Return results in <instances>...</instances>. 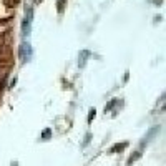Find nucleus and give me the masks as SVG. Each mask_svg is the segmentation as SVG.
Masks as SVG:
<instances>
[{
	"label": "nucleus",
	"mask_w": 166,
	"mask_h": 166,
	"mask_svg": "<svg viewBox=\"0 0 166 166\" xmlns=\"http://www.w3.org/2000/svg\"><path fill=\"white\" fill-rule=\"evenodd\" d=\"M88 55H90L88 50H85V52L80 53V60H78V66H80V68H81V66H85V62H86V58H88Z\"/></svg>",
	"instance_id": "2"
},
{
	"label": "nucleus",
	"mask_w": 166,
	"mask_h": 166,
	"mask_svg": "<svg viewBox=\"0 0 166 166\" xmlns=\"http://www.w3.org/2000/svg\"><path fill=\"white\" fill-rule=\"evenodd\" d=\"M22 33H23V37L28 35V13H27V17L23 18V23H22Z\"/></svg>",
	"instance_id": "5"
},
{
	"label": "nucleus",
	"mask_w": 166,
	"mask_h": 166,
	"mask_svg": "<svg viewBox=\"0 0 166 166\" xmlns=\"http://www.w3.org/2000/svg\"><path fill=\"white\" fill-rule=\"evenodd\" d=\"M65 5H66V0H58V3H56V10H58V13H63Z\"/></svg>",
	"instance_id": "6"
},
{
	"label": "nucleus",
	"mask_w": 166,
	"mask_h": 166,
	"mask_svg": "<svg viewBox=\"0 0 166 166\" xmlns=\"http://www.w3.org/2000/svg\"><path fill=\"white\" fill-rule=\"evenodd\" d=\"M116 101H118V100H111V101H110V105H106V108H105V111H106V113H108V111H110V110H111V108H113V106H115V103H116Z\"/></svg>",
	"instance_id": "9"
},
{
	"label": "nucleus",
	"mask_w": 166,
	"mask_h": 166,
	"mask_svg": "<svg viewBox=\"0 0 166 166\" xmlns=\"http://www.w3.org/2000/svg\"><path fill=\"white\" fill-rule=\"evenodd\" d=\"M38 2H42V0H38Z\"/></svg>",
	"instance_id": "11"
},
{
	"label": "nucleus",
	"mask_w": 166,
	"mask_h": 166,
	"mask_svg": "<svg viewBox=\"0 0 166 166\" xmlns=\"http://www.w3.org/2000/svg\"><path fill=\"white\" fill-rule=\"evenodd\" d=\"M95 113H96V110H95V108H90V115H88V123H91V121H93V118H95Z\"/></svg>",
	"instance_id": "8"
},
{
	"label": "nucleus",
	"mask_w": 166,
	"mask_h": 166,
	"mask_svg": "<svg viewBox=\"0 0 166 166\" xmlns=\"http://www.w3.org/2000/svg\"><path fill=\"white\" fill-rule=\"evenodd\" d=\"M126 146H128V141H121V143H118L116 146H113V148L110 149V153H118V151H121V149H125Z\"/></svg>",
	"instance_id": "3"
},
{
	"label": "nucleus",
	"mask_w": 166,
	"mask_h": 166,
	"mask_svg": "<svg viewBox=\"0 0 166 166\" xmlns=\"http://www.w3.org/2000/svg\"><path fill=\"white\" fill-rule=\"evenodd\" d=\"M30 55H32V46H30L27 42H23L22 45H20V48H18V58H20V62L25 63L27 60L30 58Z\"/></svg>",
	"instance_id": "1"
},
{
	"label": "nucleus",
	"mask_w": 166,
	"mask_h": 166,
	"mask_svg": "<svg viewBox=\"0 0 166 166\" xmlns=\"http://www.w3.org/2000/svg\"><path fill=\"white\" fill-rule=\"evenodd\" d=\"M139 156H141V149H138V151H133V153H131V158L128 159V163H126V164H128V166H131L133 163H135L136 159L139 158Z\"/></svg>",
	"instance_id": "4"
},
{
	"label": "nucleus",
	"mask_w": 166,
	"mask_h": 166,
	"mask_svg": "<svg viewBox=\"0 0 166 166\" xmlns=\"http://www.w3.org/2000/svg\"><path fill=\"white\" fill-rule=\"evenodd\" d=\"M42 138L43 139H50V138H52V129H45V133H42Z\"/></svg>",
	"instance_id": "7"
},
{
	"label": "nucleus",
	"mask_w": 166,
	"mask_h": 166,
	"mask_svg": "<svg viewBox=\"0 0 166 166\" xmlns=\"http://www.w3.org/2000/svg\"><path fill=\"white\" fill-rule=\"evenodd\" d=\"M90 139H91V135H86V138H85V143H83V146H88V143H90Z\"/></svg>",
	"instance_id": "10"
}]
</instances>
